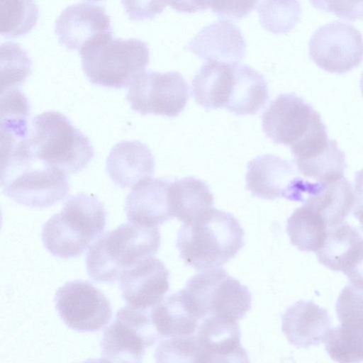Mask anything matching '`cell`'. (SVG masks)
Listing matches in <instances>:
<instances>
[{"label": "cell", "instance_id": "obj_1", "mask_svg": "<svg viewBox=\"0 0 363 363\" xmlns=\"http://www.w3.org/2000/svg\"><path fill=\"white\" fill-rule=\"evenodd\" d=\"M31 164L58 168L67 173L84 169L94 155L89 139L62 113L48 111L33 118L28 135L18 140Z\"/></svg>", "mask_w": 363, "mask_h": 363}, {"label": "cell", "instance_id": "obj_2", "mask_svg": "<svg viewBox=\"0 0 363 363\" xmlns=\"http://www.w3.org/2000/svg\"><path fill=\"white\" fill-rule=\"evenodd\" d=\"M176 246L186 265L199 271L220 267L244 246V230L233 215L211 207L182 225Z\"/></svg>", "mask_w": 363, "mask_h": 363}, {"label": "cell", "instance_id": "obj_3", "mask_svg": "<svg viewBox=\"0 0 363 363\" xmlns=\"http://www.w3.org/2000/svg\"><path fill=\"white\" fill-rule=\"evenodd\" d=\"M160 246L158 226L123 223L99 236L89 247L87 273L94 281L113 282L125 269L155 255Z\"/></svg>", "mask_w": 363, "mask_h": 363}, {"label": "cell", "instance_id": "obj_4", "mask_svg": "<svg viewBox=\"0 0 363 363\" xmlns=\"http://www.w3.org/2000/svg\"><path fill=\"white\" fill-rule=\"evenodd\" d=\"M106 215L103 203L96 196L85 193L71 196L61 211L43 225V245L55 257H77L101 236L106 226Z\"/></svg>", "mask_w": 363, "mask_h": 363}, {"label": "cell", "instance_id": "obj_5", "mask_svg": "<svg viewBox=\"0 0 363 363\" xmlns=\"http://www.w3.org/2000/svg\"><path fill=\"white\" fill-rule=\"evenodd\" d=\"M82 68L95 85L121 89L142 74L150 60L147 44L139 39L106 34L79 51Z\"/></svg>", "mask_w": 363, "mask_h": 363}, {"label": "cell", "instance_id": "obj_6", "mask_svg": "<svg viewBox=\"0 0 363 363\" xmlns=\"http://www.w3.org/2000/svg\"><path fill=\"white\" fill-rule=\"evenodd\" d=\"M181 291L200 320L217 316L239 321L252 306L247 287L221 267L201 271Z\"/></svg>", "mask_w": 363, "mask_h": 363}, {"label": "cell", "instance_id": "obj_7", "mask_svg": "<svg viewBox=\"0 0 363 363\" xmlns=\"http://www.w3.org/2000/svg\"><path fill=\"white\" fill-rule=\"evenodd\" d=\"M160 337L147 310L129 305L121 308L105 329L101 342L103 362L138 363L147 347Z\"/></svg>", "mask_w": 363, "mask_h": 363}, {"label": "cell", "instance_id": "obj_8", "mask_svg": "<svg viewBox=\"0 0 363 363\" xmlns=\"http://www.w3.org/2000/svg\"><path fill=\"white\" fill-rule=\"evenodd\" d=\"M247 168L246 188L253 196L262 199L284 198L305 202L322 184L298 177L290 162L274 155L259 156L250 161Z\"/></svg>", "mask_w": 363, "mask_h": 363}, {"label": "cell", "instance_id": "obj_9", "mask_svg": "<svg viewBox=\"0 0 363 363\" xmlns=\"http://www.w3.org/2000/svg\"><path fill=\"white\" fill-rule=\"evenodd\" d=\"M189 98V86L178 72H143L130 84L126 99L142 114L177 116Z\"/></svg>", "mask_w": 363, "mask_h": 363}, {"label": "cell", "instance_id": "obj_10", "mask_svg": "<svg viewBox=\"0 0 363 363\" xmlns=\"http://www.w3.org/2000/svg\"><path fill=\"white\" fill-rule=\"evenodd\" d=\"M54 302L64 323L80 333L101 330L112 316L109 300L89 281L66 282L56 291Z\"/></svg>", "mask_w": 363, "mask_h": 363}, {"label": "cell", "instance_id": "obj_11", "mask_svg": "<svg viewBox=\"0 0 363 363\" xmlns=\"http://www.w3.org/2000/svg\"><path fill=\"white\" fill-rule=\"evenodd\" d=\"M308 52L311 60L324 71L345 74L363 61V37L350 23L332 22L313 33Z\"/></svg>", "mask_w": 363, "mask_h": 363}, {"label": "cell", "instance_id": "obj_12", "mask_svg": "<svg viewBox=\"0 0 363 363\" xmlns=\"http://www.w3.org/2000/svg\"><path fill=\"white\" fill-rule=\"evenodd\" d=\"M335 310L341 325L329 330L325 350L338 362H363V290L352 284L345 286Z\"/></svg>", "mask_w": 363, "mask_h": 363}, {"label": "cell", "instance_id": "obj_13", "mask_svg": "<svg viewBox=\"0 0 363 363\" xmlns=\"http://www.w3.org/2000/svg\"><path fill=\"white\" fill-rule=\"evenodd\" d=\"M323 124L319 113L294 93L279 95L262 117L266 135L276 144L290 147Z\"/></svg>", "mask_w": 363, "mask_h": 363}, {"label": "cell", "instance_id": "obj_14", "mask_svg": "<svg viewBox=\"0 0 363 363\" xmlns=\"http://www.w3.org/2000/svg\"><path fill=\"white\" fill-rule=\"evenodd\" d=\"M4 194L16 203L46 208L62 200L69 191L67 173L58 168H28L1 182Z\"/></svg>", "mask_w": 363, "mask_h": 363}, {"label": "cell", "instance_id": "obj_15", "mask_svg": "<svg viewBox=\"0 0 363 363\" xmlns=\"http://www.w3.org/2000/svg\"><path fill=\"white\" fill-rule=\"evenodd\" d=\"M195 337L196 362H249L238 321L208 316L200 322Z\"/></svg>", "mask_w": 363, "mask_h": 363}, {"label": "cell", "instance_id": "obj_16", "mask_svg": "<svg viewBox=\"0 0 363 363\" xmlns=\"http://www.w3.org/2000/svg\"><path fill=\"white\" fill-rule=\"evenodd\" d=\"M169 277V270L161 260L153 256L146 257L121 274L122 297L130 306L152 308L168 291Z\"/></svg>", "mask_w": 363, "mask_h": 363}, {"label": "cell", "instance_id": "obj_17", "mask_svg": "<svg viewBox=\"0 0 363 363\" xmlns=\"http://www.w3.org/2000/svg\"><path fill=\"white\" fill-rule=\"evenodd\" d=\"M55 33L60 44L79 52L99 37L113 33V30L104 8L77 3L62 11L55 22Z\"/></svg>", "mask_w": 363, "mask_h": 363}, {"label": "cell", "instance_id": "obj_18", "mask_svg": "<svg viewBox=\"0 0 363 363\" xmlns=\"http://www.w3.org/2000/svg\"><path fill=\"white\" fill-rule=\"evenodd\" d=\"M186 49L206 62L234 63L244 58L246 43L237 26L222 20L203 27Z\"/></svg>", "mask_w": 363, "mask_h": 363}, {"label": "cell", "instance_id": "obj_19", "mask_svg": "<svg viewBox=\"0 0 363 363\" xmlns=\"http://www.w3.org/2000/svg\"><path fill=\"white\" fill-rule=\"evenodd\" d=\"M331 325L328 311L310 301H298L281 318V330L289 342L307 348L324 342Z\"/></svg>", "mask_w": 363, "mask_h": 363}, {"label": "cell", "instance_id": "obj_20", "mask_svg": "<svg viewBox=\"0 0 363 363\" xmlns=\"http://www.w3.org/2000/svg\"><path fill=\"white\" fill-rule=\"evenodd\" d=\"M170 182L159 178L141 180L128 194L125 210L130 222L159 226L171 219L168 201Z\"/></svg>", "mask_w": 363, "mask_h": 363}, {"label": "cell", "instance_id": "obj_21", "mask_svg": "<svg viewBox=\"0 0 363 363\" xmlns=\"http://www.w3.org/2000/svg\"><path fill=\"white\" fill-rule=\"evenodd\" d=\"M155 159L150 148L139 140L116 143L106 159V170L111 180L121 188L133 187L151 177Z\"/></svg>", "mask_w": 363, "mask_h": 363}, {"label": "cell", "instance_id": "obj_22", "mask_svg": "<svg viewBox=\"0 0 363 363\" xmlns=\"http://www.w3.org/2000/svg\"><path fill=\"white\" fill-rule=\"evenodd\" d=\"M218 61H207L191 82L195 101L207 110L225 108L233 86L235 65Z\"/></svg>", "mask_w": 363, "mask_h": 363}, {"label": "cell", "instance_id": "obj_23", "mask_svg": "<svg viewBox=\"0 0 363 363\" xmlns=\"http://www.w3.org/2000/svg\"><path fill=\"white\" fill-rule=\"evenodd\" d=\"M150 315L160 340L193 335L201 321L184 297L181 290L153 306Z\"/></svg>", "mask_w": 363, "mask_h": 363}, {"label": "cell", "instance_id": "obj_24", "mask_svg": "<svg viewBox=\"0 0 363 363\" xmlns=\"http://www.w3.org/2000/svg\"><path fill=\"white\" fill-rule=\"evenodd\" d=\"M269 97L263 75L249 65L236 63L235 82L225 109L238 116L254 115Z\"/></svg>", "mask_w": 363, "mask_h": 363}, {"label": "cell", "instance_id": "obj_25", "mask_svg": "<svg viewBox=\"0 0 363 363\" xmlns=\"http://www.w3.org/2000/svg\"><path fill=\"white\" fill-rule=\"evenodd\" d=\"M168 201L172 217L183 223L194 219L213 205L208 186L192 177L170 182Z\"/></svg>", "mask_w": 363, "mask_h": 363}, {"label": "cell", "instance_id": "obj_26", "mask_svg": "<svg viewBox=\"0 0 363 363\" xmlns=\"http://www.w3.org/2000/svg\"><path fill=\"white\" fill-rule=\"evenodd\" d=\"M354 202L352 185L342 177L333 182H322L320 190L309 196L304 203L319 213L330 228L344 221L351 211Z\"/></svg>", "mask_w": 363, "mask_h": 363}, {"label": "cell", "instance_id": "obj_27", "mask_svg": "<svg viewBox=\"0 0 363 363\" xmlns=\"http://www.w3.org/2000/svg\"><path fill=\"white\" fill-rule=\"evenodd\" d=\"M328 225L308 203L297 208L287 220L291 243L300 251L316 252L322 245Z\"/></svg>", "mask_w": 363, "mask_h": 363}, {"label": "cell", "instance_id": "obj_28", "mask_svg": "<svg viewBox=\"0 0 363 363\" xmlns=\"http://www.w3.org/2000/svg\"><path fill=\"white\" fill-rule=\"evenodd\" d=\"M362 239L357 228L342 222L328 228L322 245L315 253L323 265L342 272L348 257Z\"/></svg>", "mask_w": 363, "mask_h": 363}, {"label": "cell", "instance_id": "obj_29", "mask_svg": "<svg viewBox=\"0 0 363 363\" xmlns=\"http://www.w3.org/2000/svg\"><path fill=\"white\" fill-rule=\"evenodd\" d=\"M296 165L301 174L319 182H329L344 177L347 167L345 154L339 149L335 140H330L327 147L314 157Z\"/></svg>", "mask_w": 363, "mask_h": 363}, {"label": "cell", "instance_id": "obj_30", "mask_svg": "<svg viewBox=\"0 0 363 363\" xmlns=\"http://www.w3.org/2000/svg\"><path fill=\"white\" fill-rule=\"evenodd\" d=\"M39 11L35 0H1V35L18 38L37 24Z\"/></svg>", "mask_w": 363, "mask_h": 363}, {"label": "cell", "instance_id": "obj_31", "mask_svg": "<svg viewBox=\"0 0 363 363\" xmlns=\"http://www.w3.org/2000/svg\"><path fill=\"white\" fill-rule=\"evenodd\" d=\"M179 13H194L211 9L220 18L240 20L255 9L259 0H164Z\"/></svg>", "mask_w": 363, "mask_h": 363}, {"label": "cell", "instance_id": "obj_32", "mask_svg": "<svg viewBox=\"0 0 363 363\" xmlns=\"http://www.w3.org/2000/svg\"><path fill=\"white\" fill-rule=\"evenodd\" d=\"M257 11L260 24L265 30L284 34L298 23L301 6L298 0H262Z\"/></svg>", "mask_w": 363, "mask_h": 363}, {"label": "cell", "instance_id": "obj_33", "mask_svg": "<svg viewBox=\"0 0 363 363\" xmlns=\"http://www.w3.org/2000/svg\"><path fill=\"white\" fill-rule=\"evenodd\" d=\"M1 61L2 91L16 89L31 73L32 62L18 44H1Z\"/></svg>", "mask_w": 363, "mask_h": 363}, {"label": "cell", "instance_id": "obj_34", "mask_svg": "<svg viewBox=\"0 0 363 363\" xmlns=\"http://www.w3.org/2000/svg\"><path fill=\"white\" fill-rule=\"evenodd\" d=\"M316 9L330 13L340 18L363 20V0H309Z\"/></svg>", "mask_w": 363, "mask_h": 363}, {"label": "cell", "instance_id": "obj_35", "mask_svg": "<svg viewBox=\"0 0 363 363\" xmlns=\"http://www.w3.org/2000/svg\"><path fill=\"white\" fill-rule=\"evenodd\" d=\"M121 3L127 16L133 21L152 19L167 5L164 0H121Z\"/></svg>", "mask_w": 363, "mask_h": 363}, {"label": "cell", "instance_id": "obj_36", "mask_svg": "<svg viewBox=\"0 0 363 363\" xmlns=\"http://www.w3.org/2000/svg\"><path fill=\"white\" fill-rule=\"evenodd\" d=\"M342 272L352 285L363 290V238L352 251Z\"/></svg>", "mask_w": 363, "mask_h": 363}, {"label": "cell", "instance_id": "obj_37", "mask_svg": "<svg viewBox=\"0 0 363 363\" xmlns=\"http://www.w3.org/2000/svg\"><path fill=\"white\" fill-rule=\"evenodd\" d=\"M353 214L363 228V169L354 175V202Z\"/></svg>", "mask_w": 363, "mask_h": 363}, {"label": "cell", "instance_id": "obj_38", "mask_svg": "<svg viewBox=\"0 0 363 363\" xmlns=\"http://www.w3.org/2000/svg\"><path fill=\"white\" fill-rule=\"evenodd\" d=\"M360 88H361V91H362V93L363 95V72L362 74L361 79H360Z\"/></svg>", "mask_w": 363, "mask_h": 363}, {"label": "cell", "instance_id": "obj_39", "mask_svg": "<svg viewBox=\"0 0 363 363\" xmlns=\"http://www.w3.org/2000/svg\"><path fill=\"white\" fill-rule=\"evenodd\" d=\"M88 1H101V0H88Z\"/></svg>", "mask_w": 363, "mask_h": 363}]
</instances>
